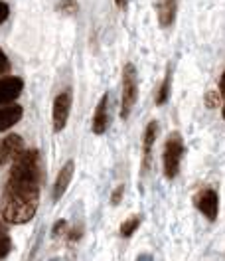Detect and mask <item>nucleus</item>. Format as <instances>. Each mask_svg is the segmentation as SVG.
Returning <instances> with one entry per match:
<instances>
[{
	"mask_svg": "<svg viewBox=\"0 0 225 261\" xmlns=\"http://www.w3.org/2000/svg\"><path fill=\"white\" fill-rule=\"evenodd\" d=\"M40 202V154L38 150H22L12 161L6 180L0 212L8 224H26L34 218Z\"/></svg>",
	"mask_w": 225,
	"mask_h": 261,
	"instance_id": "obj_1",
	"label": "nucleus"
},
{
	"mask_svg": "<svg viewBox=\"0 0 225 261\" xmlns=\"http://www.w3.org/2000/svg\"><path fill=\"white\" fill-rule=\"evenodd\" d=\"M184 154V143L180 133H172L164 145V156H162V166H164V176L166 178H176L180 170V161Z\"/></svg>",
	"mask_w": 225,
	"mask_h": 261,
	"instance_id": "obj_2",
	"label": "nucleus"
},
{
	"mask_svg": "<svg viewBox=\"0 0 225 261\" xmlns=\"http://www.w3.org/2000/svg\"><path fill=\"white\" fill-rule=\"evenodd\" d=\"M136 103V71L134 65L127 64L123 69V97H121V115L127 119L130 109Z\"/></svg>",
	"mask_w": 225,
	"mask_h": 261,
	"instance_id": "obj_3",
	"label": "nucleus"
},
{
	"mask_svg": "<svg viewBox=\"0 0 225 261\" xmlns=\"http://www.w3.org/2000/svg\"><path fill=\"white\" fill-rule=\"evenodd\" d=\"M69 109H71V91H62L55 101H53V130H64L67 125V117H69Z\"/></svg>",
	"mask_w": 225,
	"mask_h": 261,
	"instance_id": "obj_4",
	"label": "nucleus"
},
{
	"mask_svg": "<svg viewBox=\"0 0 225 261\" xmlns=\"http://www.w3.org/2000/svg\"><path fill=\"white\" fill-rule=\"evenodd\" d=\"M195 208L204 214L208 220H215L217 218V212H219V198H217V192L211 190V188H204L200 190V194L195 196Z\"/></svg>",
	"mask_w": 225,
	"mask_h": 261,
	"instance_id": "obj_5",
	"label": "nucleus"
},
{
	"mask_svg": "<svg viewBox=\"0 0 225 261\" xmlns=\"http://www.w3.org/2000/svg\"><path fill=\"white\" fill-rule=\"evenodd\" d=\"M22 150H24V145L18 135H8L6 139H0V168L8 161H14Z\"/></svg>",
	"mask_w": 225,
	"mask_h": 261,
	"instance_id": "obj_6",
	"label": "nucleus"
},
{
	"mask_svg": "<svg viewBox=\"0 0 225 261\" xmlns=\"http://www.w3.org/2000/svg\"><path fill=\"white\" fill-rule=\"evenodd\" d=\"M24 82L20 77H2L0 80V105H10L14 99H18V95L22 93Z\"/></svg>",
	"mask_w": 225,
	"mask_h": 261,
	"instance_id": "obj_7",
	"label": "nucleus"
},
{
	"mask_svg": "<svg viewBox=\"0 0 225 261\" xmlns=\"http://www.w3.org/2000/svg\"><path fill=\"white\" fill-rule=\"evenodd\" d=\"M156 12L162 28H168L174 24L178 12V0H156Z\"/></svg>",
	"mask_w": 225,
	"mask_h": 261,
	"instance_id": "obj_8",
	"label": "nucleus"
},
{
	"mask_svg": "<svg viewBox=\"0 0 225 261\" xmlns=\"http://www.w3.org/2000/svg\"><path fill=\"white\" fill-rule=\"evenodd\" d=\"M73 168H75V164H73V161H69V163H65L64 168L60 170V174H58V178H55V184H53V192H51V198H53V200H60V198L65 194V190H67V186H69V182H71V176H73Z\"/></svg>",
	"mask_w": 225,
	"mask_h": 261,
	"instance_id": "obj_9",
	"label": "nucleus"
},
{
	"mask_svg": "<svg viewBox=\"0 0 225 261\" xmlns=\"http://www.w3.org/2000/svg\"><path fill=\"white\" fill-rule=\"evenodd\" d=\"M107 103H109V97L103 95L95 109V117H93V133H95V135H103V133L107 130V125H109V109H107Z\"/></svg>",
	"mask_w": 225,
	"mask_h": 261,
	"instance_id": "obj_10",
	"label": "nucleus"
},
{
	"mask_svg": "<svg viewBox=\"0 0 225 261\" xmlns=\"http://www.w3.org/2000/svg\"><path fill=\"white\" fill-rule=\"evenodd\" d=\"M156 135H158V123L152 121L148 123V127L145 130V141H143V168H148L150 164V152H152V145L156 141Z\"/></svg>",
	"mask_w": 225,
	"mask_h": 261,
	"instance_id": "obj_11",
	"label": "nucleus"
},
{
	"mask_svg": "<svg viewBox=\"0 0 225 261\" xmlns=\"http://www.w3.org/2000/svg\"><path fill=\"white\" fill-rule=\"evenodd\" d=\"M22 119V107L20 105H4L0 107V133L10 129Z\"/></svg>",
	"mask_w": 225,
	"mask_h": 261,
	"instance_id": "obj_12",
	"label": "nucleus"
},
{
	"mask_svg": "<svg viewBox=\"0 0 225 261\" xmlns=\"http://www.w3.org/2000/svg\"><path fill=\"white\" fill-rule=\"evenodd\" d=\"M10 247H12V244H10L8 229H6V226L0 222V257H6V255L10 253Z\"/></svg>",
	"mask_w": 225,
	"mask_h": 261,
	"instance_id": "obj_13",
	"label": "nucleus"
},
{
	"mask_svg": "<svg viewBox=\"0 0 225 261\" xmlns=\"http://www.w3.org/2000/svg\"><path fill=\"white\" fill-rule=\"evenodd\" d=\"M138 226H140V218H138V216H132V218H129V220L121 226V236H123V238H130V236L136 231Z\"/></svg>",
	"mask_w": 225,
	"mask_h": 261,
	"instance_id": "obj_14",
	"label": "nucleus"
},
{
	"mask_svg": "<svg viewBox=\"0 0 225 261\" xmlns=\"http://www.w3.org/2000/svg\"><path fill=\"white\" fill-rule=\"evenodd\" d=\"M168 91H170V75H166V80L162 82V87H160V91H158V97H156V103H158V105H164V103H166Z\"/></svg>",
	"mask_w": 225,
	"mask_h": 261,
	"instance_id": "obj_15",
	"label": "nucleus"
},
{
	"mask_svg": "<svg viewBox=\"0 0 225 261\" xmlns=\"http://www.w3.org/2000/svg\"><path fill=\"white\" fill-rule=\"evenodd\" d=\"M58 8H60L62 12H65V14H75V12L79 10V6H77L75 0H62Z\"/></svg>",
	"mask_w": 225,
	"mask_h": 261,
	"instance_id": "obj_16",
	"label": "nucleus"
},
{
	"mask_svg": "<svg viewBox=\"0 0 225 261\" xmlns=\"http://www.w3.org/2000/svg\"><path fill=\"white\" fill-rule=\"evenodd\" d=\"M8 69H10V62H8V58H6V54L0 49V75H4V73H8Z\"/></svg>",
	"mask_w": 225,
	"mask_h": 261,
	"instance_id": "obj_17",
	"label": "nucleus"
},
{
	"mask_svg": "<svg viewBox=\"0 0 225 261\" xmlns=\"http://www.w3.org/2000/svg\"><path fill=\"white\" fill-rule=\"evenodd\" d=\"M8 14H10V8H8V4L0 0V24H2V22L8 18Z\"/></svg>",
	"mask_w": 225,
	"mask_h": 261,
	"instance_id": "obj_18",
	"label": "nucleus"
},
{
	"mask_svg": "<svg viewBox=\"0 0 225 261\" xmlns=\"http://www.w3.org/2000/svg\"><path fill=\"white\" fill-rule=\"evenodd\" d=\"M121 198H123V186H119V188L115 190V194H112L111 202H112V204H117V202H119Z\"/></svg>",
	"mask_w": 225,
	"mask_h": 261,
	"instance_id": "obj_19",
	"label": "nucleus"
},
{
	"mask_svg": "<svg viewBox=\"0 0 225 261\" xmlns=\"http://www.w3.org/2000/svg\"><path fill=\"white\" fill-rule=\"evenodd\" d=\"M64 228H65V222H64V220H60V222H58V224L53 226V236H60Z\"/></svg>",
	"mask_w": 225,
	"mask_h": 261,
	"instance_id": "obj_20",
	"label": "nucleus"
},
{
	"mask_svg": "<svg viewBox=\"0 0 225 261\" xmlns=\"http://www.w3.org/2000/svg\"><path fill=\"white\" fill-rule=\"evenodd\" d=\"M136 261H152V255H148V253H143V255H138V259Z\"/></svg>",
	"mask_w": 225,
	"mask_h": 261,
	"instance_id": "obj_21",
	"label": "nucleus"
},
{
	"mask_svg": "<svg viewBox=\"0 0 225 261\" xmlns=\"http://www.w3.org/2000/svg\"><path fill=\"white\" fill-rule=\"evenodd\" d=\"M219 89H221V93L225 95V73L221 75V82H219Z\"/></svg>",
	"mask_w": 225,
	"mask_h": 261,
	"instance_id": "obj_22",
	"label": "nucleus"
},
{
	"mask_svg": "<svg viewBox=\"0 0 225 261\" xmlns=\"http://www.w3.org/2000/svg\"><path fill=\"white\" fill-rule=\"evenodd\" d=\"M115 2H117L119 8H125V6H127V0H115Z\"/></svg>",
	"mask_w": 225,
	"mask_h": 261,
	"instance_id": "obj_23",
	"label": "nucleus"
},
{
	"mask_svg": "<svg viewBox=\"0 0 225 261\" xmlns=\"http://www.w3.org/2000/svg\"><path fill=\"white\" fill-rule=\"evenodd\" d=\"M223 119H225V105H223Z\"/></svg>",
	"mask_w": 225,
	"mask_h": 261,
	"instance_id": "obj_24",
	"label": "nucleus"
}]
</instances>
